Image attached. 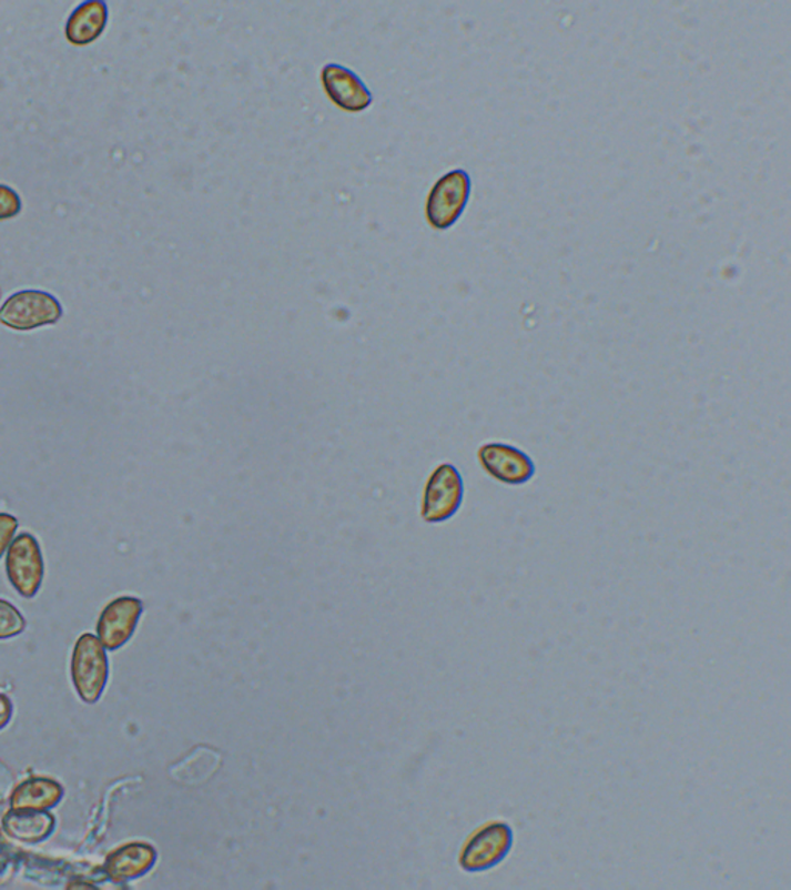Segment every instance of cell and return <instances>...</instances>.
<instances>
[{"label":"cell","mask_w":791,"mask_h":890,"mask_svg":"<svg viewBox=\"0 0 791 890\" xmlns=\"http://www.w3.org/2000/svg\"><path fill=\"white\" fill-rule=\"evenodd\" d=\"M514 848V829L504 819L476 827L460 846L458 864L467 873L487 872L501 864Z\"/></svg>","instance_id":"6da1fadb"},{"label":"cell","mask_w":791,"mask_h":890,"mask_svg":"<svg viewBox=\"0 0 791 890\" xmlns=\"http://www.w3.org/2000/svg\"><path fill=\"white\" fill-rule=\"evenodd\" d=\"M61 317V303L45 291H19L0 306V324L16 331L54 325Z\"/></svg>","instance_id":"7a4b0ae2"},{"label":"cell","mask_w":791,"mask_h":890,"mask_svg":"<svg viewBox=\"0 0 791 890\" xmlns=\"http://www.w3.org/2000/svg\"><path fill=\"white\" fill-rule=\"evenodd\" d=\"M73 685L87 704L97 702L104 691L109 677V661L104 645L92 634H84L77 641L72 659Z\"/></svg>","instance_id":"3957f363"},{"label":"cell","mask_w":791,"mask_h":890,"mask_svg":"<svg viewBox=\"0 0 791 890\" xmlns=\"http://www.w3.org/2000/svg\"><path fill=\"white\" fill-rule=\"evenodd\" d=\"M471 180L464 169L446 173L436 181L427 199V220L435 230L454 226L470 196Z\"/></svg>","instance_id":"277c9868"},{"label":"cell","mask_w":791,"mask_h":890,"mask_svg":"<svg viewBox=\"0 0 791 890\" xmlns=\"http://www.w3.org/2000/svg\"><path fill=\"white\" fill-rule=\"evenodd\" d=\"M464 484L452 464H440L424 488L423 518L427 523H444L454 517L463 503Z\"/></svg>","instance_id":"5b68a950"},{"label":"cell","mask_w":791,"mask_h":890,"mask_svg":"<svg viewBox=\"0 0 791 890\" xmlns=\"http://www.w3.org/2000/svg\"><path fill=\"white\" fill-rule=\"evenodd\" d=\"M7 574L13 588L22 597L37 596L42 585L43 560L38 539L31 534H21L7 550Z\"/></svg>","instance_id":"8992f818"},{"label":"cell","mask_w":791,"mask_h":890,"mask_svg":"<svg viewBox=\"0 0 791 890\" xmlns=\"http://www.w3.org/2000/svg\"><path fill=\"white\" fill-rule=\"evenodd\" d=\"M478 459L487 475L509 486H523L535 475L533 459L514 445L483 444L478 451Z\"/></svg>","instance_id":"52a82bcc"},{"label":"cell","mask_w":791,"mask_h":890,"mask_svg":"<svg viewBox=\"0 0 791 890\" xmlns=\"http://www.w3.org/2000/svg\"><path fill=\"white\" fill-rule=\"evenodd\" d=\"M143 614V601L135 597H120L110 601L98 621V639L108 649H118L128 644L135 633Z\"/></svg>","instance_id":"ba28073f"},{"label":"cell","mask_w":791,"mask_h":890,"mask_svg":"<svg viewBox=\"0 0 791 890\" xmlns=\"http://www.w3.org/2000/svg\"><path fill=\"white\" fill-rule=\"evenodd\" d=\"M322 84L329 100L346 112H362L372 105V92L364 81L346 67L326 64L322 70Z\"/></svg>","instance_id":"9c48e42d"},{"label":"cell","mask_w":791,"mask_h":890,"mask_svg":"<svg viewBox=\"0 0 791 890\" xmlns=\"http://www.w3.org/2000/svg\"><path fill=\"white\" fill-rule=\"evenodd\" d=\"M156 850L148 842H129L115 850L105 861V873L115 883L145 876L155 866Z\"/></svg>","instance_id":"30bf717a"},{"label":"cell","mask_w":791,"mask_h":890,"mask_svg":"<svg viewBox=\"0 0 791 890\" xmlns=\"http://www.w3.org/2000/svg\"><path fill=\"white\" fill-rule=\"evenodd\" d=\"M108 19L109 8L102 0L81 3L67 21V41L73 45H87L97 41L105 30Z\"/></svg>","instance_id":"8fae6325"},{"label":"cell","mask_w":791,"mask_h":890,"mask_svg":"<svg viewBox=\"0 0 791 890\" xmlns=\"http://www.w3.org/2000/svg\"><path fill=\"white\" fill-rule=\"evenodd\" d=\"M53 826V817L42 810L13 809L3 819L6 832L14 840L23 842L45 840Z\"/></svg>","instance_id":"7c38bea8"},{"label":"cell","mask_w":791,"mask_h":890,"mask_svg":"<svg viewBox=\"0 0 791 890\" xmlns=\"http://www.w3.org/2000/svg\"><path fill=\"white\" fill-rule=\"evenodd\" d=\"M64 790L53 779L31 778L22 782L11 797V807L22 810H45L57 806Z\"/></svg>","instance_id":"4fadbf2b"},{"label":"cell","mask_w":791,"mask_h":890,"mask_svg":"<svg viewBox=\"0 0 791 890\" xmlns=\"http://www.w3.org/2000/svg\"><path fill=\"white\" fill-rule=\"evenodd\" d=\"M26 628L22 614L13 605L0 600V639L18 636Z\"/></svg>","instance_id":"5bb4252c"},{"label":"cell","mask_w":791,"mask_h":890,"mask_svg":"<svg viewBox=\"0 0 791 890\" xmlns=\"http://www.w3.org/2000/svg\"><path fill=\"white\" fill-rule=\"evenodd\" d=\"M21 196L16 194L13 189L6 186V184H0V222L13 219L21 212Z\"/></svg>","instance_id":"9a60e30c"},{"label":"cell","mask_w":791,"mask_h":890,"mask_svg":"<svg viewBox=\"0 0 791 890\" xmlns=\"http://www.w3.org/2000/svg\"><path fill=\"white\" fill-rule=\"evenodd\" d=\"M16 530H18V519L10 514H0V557H3L13 543Z\"/></svg>","instance_id":"2e32d148"},{"label":"cell","mask_w":791,"mask_h":890,"mask_svg":"<svg viewBox=\"0 0 791 890\" xmlns=\"http://www.w3.org/2000/svg\"><path fill=\"white\" fill-rule=\"evenodd\" d=\"M11 715H13V707H11L10 699L7 696L0 695V728L10 722Z\"/></svg>","instance_id":"e0dca14e"}]
</instances>
